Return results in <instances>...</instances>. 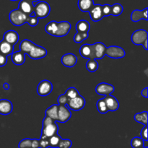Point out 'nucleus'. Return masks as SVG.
Returning a JSON list of instances; mask_svg holds the SVG:
<instances>
[{
  "label": "nucleus",
  "mask_w": 148,
  "mask_h": 148,
  "mask_svg": "<svg viewBox=\"0 0 148 148\" xmlns=\"http://www.w3.org/2000/svg\"><path fill=\"white\" fill-rule=\"evenodd\" d=\"M28 17V15L22 12L18 9L13 10L12 11L10 12V14H9L10 21L11 22L13 25L15 26H21L27 23Z\"/></svg>",
  "instance_id": "f257e3e1"
},
{
  "label": "nucleus",
  "mask_w": 148,
  "mask_h": 148,
  "mask_svg": "<svg viewBox=\"0 0 148 148\" xmlns=\"http://www.w3.org/2000/svg\"><path fill=\"white\" fill-rule=\"evenodd\" d=\"M51 12L50 5L46 1H39L34 5V14L38 19L46 18L49 16Z\"/></svg>",
  "instance_id": "f03ea898"
},
{
  "label": "nucleus",
  "mask_w": 148,
  "mask_h": 148,
  "mask_svg": "<svg viewBox=\"0 0 148 148\" xmlns=\"http://www.w3.org/2000/svg\"><path fill=\"white\" fill-rule=\"evenodd\" d=\"M85 103H86V101H85V98L82 95H79L75 97V98L69 100L66 106L69 109L75 111H78L82 110L85 107Z\"/></svg>",
  "instance_id": "7ed1b4c3"
},
{
  "label": "nucleus",
  "mask_w": 148,
  "mask_h": 148,
  "mask_svg": "<svg viewBox=\"0 0 148 148\" xmlns=\"http://www.w3.org/2000/svg\"><path fill=\"white\" fill-rule=\"evenodd\" d=\"M106 55L111 59H121L125 56L126 52L124 49L119 46H111L106 48Z\"/></svg>",
  "instance_id": "20e7f679"
},
{
  "label": "nucleus",
  "mask_w": 148,
  "mask_h": 148,
  "mask_svg": "<svg viewBox=\"0 0 148 148\" xmlns=\"http://www.w3.org/2000/svg\"><path fill=\"white\" fill-rule=\"evenodd\" d=\"M53 90V85L50 81L43 79L39 82L37 87V93L40 96L44 97L49 95Z\"/></svg>",
  "instance_id": "39448f33"
},
{
  "label": "nucleus",
  "mask_w": 148,
  "mask_h": 148,
  "mask_svg": "<svg viewBox=\"0 0 148 148\" xmlns=\"http://www.w3.org/2000/svg\"><path fill=\"white\" fill-rule=\"evenodd\" d=\"M148 40V33L145 30H135L132 35V42L134 45H143Z\"/></svg>",
  "instance_id": "423d86ee"
},
{
  "label": "nucleus",
  "mask_w": 148,
  "mask_h": 148,
  "mask_svg": "<svg viewBox=\"0 0 148 148\" xmlns=\"http://www.w3.org/2000/svg\"><path fill=\"white\" fill-rule=\"evenodd\" d=\"M72 116L70 109L66 106H59L58 107L57 121L60 123H65L69 121Z\"/></svg>",
  "instance_id": "0eeeda50"
},
{
  "label": "nucleus",
  "mask_w": 148,
  "mask_h": 148,
  "mask_svg": "<svg viewBox=\"0 0 148 148\" xmlns=\"http://www.w3.org/2000/svg\"><path fill=\"white\" fill-rule=\"evenodd\" d=\"M115 88L111 84L106 82H101L99 83L95 88V92L97 94L101 95H109L114 92Z\"/></svg>",
  "instance_id": "6e6552de"
},
{
  "label": "nucleus",
  "mask_w": 148,
  "mask_h": 148,
  "mask_svg": "<svg viewBox=\"0 0 148 148\" xmlns=\"http://www.w3.org/2000/svg\"><path fill=\"white\" fill-rule=\"evenodd\" d=\"M79 53L84 59H95V51L92 44H83L79 49Z\"/></svg>",
  "instance_id": "1a4fd4ad"
},
{
  "label": "nucleus",
  "mask_w": 148,
  "mask_h": 148,
  "mask_svg": "<svg viewBox=\"0 0 148 148\" xmlns=\"http://www.w3.org/2000/svg\"><path fill=\"white\" fill-rule=\"evenodd\" d=\"M27 55L32 59H43L47 55V50L45 48L36 44Z\"/></svg>",
  "instance_id": "9d476101"
},
{
  "label": "nucleus",
  "mask_w": 148,
  "mask_h": 148,
  "mask_svg": "<svg viewBox=\"0 0 148 148\" xmlns=\"http://www.w3.org/2000/svg\"><path fill=\"white\" fill-rule=\"evenodd\" d=\"M71 30V24L68 21H62L57 23V30L55 36L56 37H64L69 33Z\"/></svg>",
  "instance_id": "9b49d317"
},
{
  "label": "nucleus",
  "mask_w": 148,
  "mask_h": 148,
  "mask_svg": "<svg viewBox=\"0 0 148 148\" xmlns=\"http://www.w3.org/2000/svg\"><path fill=\"white\" fill-rule=\"evenodd\" d=\"M58 131H59V127H58L56 122H54L53 124L43 127L41 131V135L43 136V137H47V138H50L52 136L58 134Z\"/></svg>",
  "instance_id": "f8f14e48"
},
{
  "label": "nucleus",
  "mask_w": 148,
  "mask_h": 148,
  "mask_svg": "<svg viewBox=\"0 0 148 148\" xmlns=\"http://www.w3.org/2000/svg\"><path fill=\"white\" fill-rule=\"evenodd\" d=\"M18 10L24 14L30 16L34 12V5L30 0H21L19 3Z\"/></svg>",
  "instance_id": "ddd939ff"
},
{
  "label": "nucleus",
  "mask_w": 148,
  "mask_h": 148,
  "mask_svg": "<svg viewBox=\"0 0 148 148\" xmlns=\"http://www.w3.org/2000/svg\"><path fill=\"white\" fill-rule=\"evenodd\" d=\"M88 12L90 16L91 20L93 22L100 21L104 17L102 12V5L101 4H94L93 7Z\"/></svg>",
  "instance_id": "4468645a"
},
{
  "label": "nucleus",
  "mask_w": 148,
  "mask_h": 148,
  "mask_svg": "<svg viewBox=\"0 0 148 148\" xmlns=\"http://www.w3.org/2000/svg\"><path fill=\"white\" fill-rule=\"evenodd\" d=\"M62 63L66 67H73L77 62V58L73 53H66L62 57Z\"/></svg>",
  "instance_id": "2eb2a0df"
},
{
  "label": "nucleus",
  "mask_w": 148,
  "mask_h": 148,
  "mask_svg": "<svg viewBox=\"0 0 148 148\" xmlns=\"http://www.w3.org/2000/svg\"><path fill=\"white\" fill-rule=\"evenodd\" d=\"M103 99L105 101L108 111H116L119 109V103L118 100L115 97L109 95H106Z\"/></svg>",
  "instance_id": "dca6fc26"
},
{
  "label": "nucleus",
  "mask_w": 148,
  "mask_h": 148,
  "mask_svg": "<svg viewBox=\"0 0 148 148\" xmlns=\"http://www.w3.org/2000/svg\"><path fill=\"white\" fill-rule=\"evenodd\" d=\"M13 110L12 103L7 99L0 100V114L7 116L11 114Z\"/></svg>",
  "instance_id": "f3484780"
},
{
  "label": "nucleus",
  "mask_w": 148,
  "mask_h": 148,
  "mask_svg": "<svg viewBox=\"0 0 148 148\" xmlns=\"http://www.w3.org/2000/svg\"><path fill=\"white\" fill-rule=\"evenodd\" d=\"M3 40L10 43L12 46H14L19 40L18 33L14 30H8L4 33V36H3Z\"/></svg>",
  "instance_id": "a211bd4d"
},
{
  "label": "nucleus",
  "mask_w": 148,
  "mask_h": 148,
  "mask_svg": "<svg viewBox=\"0 0 148 148\" xmlns=\"http://www.w3.org/2000/svg\"><path fill=\"white\" fill-rule=\"evenodd\" d=\"M147 7L144 9L143 10H135L132 12L131 14V20L133 22H139L141 20H147Z\"/></svg>",
  "instance_id": "6ab92c4d"
},
{
  "label": "nucleus",
  "mask_w": 148,
  "mask_h": 148,
  "mask_svg": "<svg viewBox=\"0 0 148 148\" xmlns=\"http://www.w3.org/2000/svg\"><path fill=\"white\" fill-rule=\"evenodd\" d=\"M92 45L95 51V59H103L106 55V50L107 48L105 44L101 42H97Z\"/></svg>",
  "instance_id": "aec40b11"
},
{
  "label": "nucleus",
  "mask_w": 148,
  "mask_h": 148,
  "mask_svg": "<svg viewBox=\"0 0 148 148\" xmlns=\"http://www.w3.org/2000/svg\"><path fill=\"white\" fill-rule=\"evenodd\" d=\"M35 45H36V43H34L31 40H28V39L23 40L20 44V51L24 53V54H28L29 52L33 49Z\"/></svg>",
  "instance_id": "412c9836"
},
{
  "label": "nucleus",
  "mask_w": 148,
  "mask_h": 148,
  "mask_svg": "<svg viewBox=\"0 0 148 148\" xmlns=\"http://www.w3.org/2000/svg\"><path fill=\"white\" fill-rule=\"evenodd\" d=\"M13 52H14V46L3 40L0 41V53L1 54L7 56L9 55H12Z\"/></svg>",
  "instance_id": "4be33fe9"
},
{
  "label": "nucleus",
  "mask_w": 148,
  "mask_h": 148,
  "mask_svg": "<svg viewBox=\"0 0 148 148\" xmlns=\"http://www.w3.org/2000/svg\"><path fill=\"white\" fill-rule=\"evenodd\" d=\"M12 61L13 64L17 66L20 65H23L25 62V54L22 53L21 51H16L13 52L12 53Z\"/></svg>",
  "instance_id": "5701e85b"
},
{
  "label": "nucleus",
  "mask_w": 148,
  "mask_h": 148,
  "mask_svg": "<svg viewBox=\"0 0 148 148\" xmlns=\"http://www.w3.org/2000/svg\"><path fill=\"white\" fill-rule=\"evenodd\" d=\"M77 6L83 12H89L94 6L93 0H78Z\"/></svg>",
  "instance_id": "b1692460"
},
{
  "label": "nucleus",
  "mask_w": 148,
  "mask_h": 148,
  "mask_svg": "<svg viewBox=\"0 0 148 148\" xmlns=\"http://www.w3.org/2000/svg\"><path fill=\"white\" fill-rule=\"evenodd\" d=\"M90 25L87 20H81L76 24V30L77 33H88Z\"/></svg>",
  "instance_id": "393cba45"
},
{
  "label": "nucleus",
  "mask_w": 148,
  "mask_h": 148,
  "mask_svg": "<svg viewBox=\"0 0 148 148\" xmlns=\"http://www.w3.org/2000/svg\"><path fill=\"white\" fill-rule=\"evenodd\" d=\"M58 107L59 105H52L51 106L49 107L46 110V116L50 117L55 121H57V116H58Z\"/></svg>",
  "instance_id": "a878e982"
},
{
  "label": "nucleus",
  "mask_w": 148,
  "mask_h": 148,
  "mask_svg": "<svg viewBox=\"0 0 148 148\" xmlns=\"http://www.w3.org/2000/svg\"><path fill=\"white\" fill-rule=\"evenodd\" d=\"M147 111H143L141 113H137L134 115V120L137 122L140 123L142 124H144L145 126H147Z\"/></svg>",
  "instance_id": "bb28decb"
},
{
  "label": "nucleus",
  "mask_w": 148,
  "mask_h": 148,
  "mask_svg": "<svg viewBox=\"0 0 148 148\" xmlns=\"http://www.w3.org/2000/svg\"><path fill=\"white\" fill-rule=\"evenodd\" d=\"M57 23L58 22L56 21H51L50 23H48L45 27V30L48 34L51 36H55L56 30H57Z\"/></svg>",
  "instance_id": "cd10ccee"
},
{
  "label": "nucleus",
  "mask_w": 148,
  "mask_h": 148,
  "mask_svg": "<svg viewBox=\"0 0 148 148\" xmlns=\"http://www.w3.org/2000/svg\"><path fill=\"white\" fill-rule=\"evenodd\" d=\"M98 63L95 59H89L86 64V68L89 72H94L98 70Z\"/></svg>",
  "instance_id": "c85d7f7f"
},
{
  "label": "nucleus",
  "mask_w": 148,
  "mask_h": 148,
  "mask_svg": "<svg viewBox=\"0 0 148 148\" xmlns=\"http://www.w3.org/2000/svg\"><path fill=\"white\" fill-rule=\"evenodd\" d=\"M61 140H62V137H61L58 134L51 137L49 139V147L51 148H57Z\"/></svg>",
  "instance_id": "c756f323"
},
{
  "label": "nucleus",
  "mask_w": 148,
  "mask_h": 148,
  "mask_svg": "<svg viewBox=\"0 0 148 148\" xmlns=\"http://www.w3.org/2000/svg\"><path fill=\"white\" fill-rule=\"evenodd\" d=\"M123 8L122 5L120 4H114V5L111 6V15L114 16H119L120 14H121V13L123 12Z\"/></svg>",
  "instance_id": "7c9ffc66"
},
{
  "label": "nucleus",
  "mask_w": 148,
  "mask_h": 148,
  "mask_svg": "<svg viewBox=\"0 0 148 148\" xmlns=\"http://www.w3.org/2000/svg\"><path fill=\"white\" fill-rule=\"evenodd\" d=\"M131 146L132 148H143L144 147V140L140 137H134L131 141Z\"/></svg>",
  "instance_id": "2f4dec72"
},
{
  "label": "nucleus",
  "mask_w": 148,
  "mask_h": 148,
  "mask_svg": "<svg viewBox=\"0 0 148 148\" xmlns=\"http://www.w3.org/2000/svg\"><path fill=\"white\" fill-rule=\"evenodd\" d=\"M97 108H98V111L101 114H106L108 111V108H107L106 104V102L103 98L98 101V102H97Z\"/></svg>",
  "instance_id": "473e14b6"
},
{
  "label": "nucleus",
  "mask_w": 148,
  "mask_h": 148,
  "mask_svg": "<svg viewBox=\"0 0 148 148\" xmlns=\"http://www.w3.org/2000/svg\"><path fill=\"white\" fill-rule=\"evenodd\" d=\"M88 38V33H77L74 36V41L77 43H82Z\"/></svg>",
  "instance_id": "72a5a7b5"
},
{
  "label": "nucleus",
  "mask_w": 148,
  "mask_h": 148,
  "mask_svg": "<svg viewBox=\"0 0 148 148\" xmlns=\"http://www.w3.org/2000/svg\"><path fill=\"white\" fill-rule=\"evenodd\" d=\"M65 95H66V97L68 98V99L70 100L72 98H75V97H77V95H79V92H78L77 90L75 88H69L65 92Z\"/></svg>",
  "instance_id": "f704fd0d"
},
{
  "label": "nucleus",
  "mask_w": 148,
  "mask_h": 148,
  "mask_svg": "<svg viewBox=\"0 0 148 148\" xmlns=\"http://www.w3.org/2000/svg\"><path fill=\"white\" fill-rule=\"evenodd\" d=\"M72 145V142L69 139H62L60 140L57 148H70Z\"/></svg>",
  "instance_id": "c9c22d12"
},
{
  "label": "nucleus",
  "mask_w": 148,
  "mask_h": 148,
  "mask_svg": "<svg viewBox=\"0 0 148 148\" xmlns=\"http://www.w3.org/2000/svg\"><path fill=\"white\" fill-rule=\"evenodd\" d=\"M32 139L26 138L21 140L18 145L19 148H31Z\"/></svg>",
  "instance_id": "e433bc0d"
},
{
  "label": "nucleus",
  "mask_w": 148,
  "mask_h": 148,
  "mask_svg": "<svg viewBox=\"0 0 148 148\" xmlns=\"http://www.w3.org/2000/svg\"><path fill=\"white\" fill-rule=\"evenodd\" d=\"M49 139L43 136H40V138L39 140V148H48L49 147Z\"/></svg>",
  "instance_id": "4c0bfd02"
},
{
  "label": "nucleus",
  "mask_w": 148,
  "mask_h": 148,
  "mask_svg": "<svg viewBox=\"0 0 148 148\" xmlns=\"http://www.w3.org/2000/svg\"><path fill=\"white\" fill-rule=\"evenodd\" d=\"M39 23V19L36 17L35 15H30L27 18V23L31 27H35Z\"/></svg>",
  "instance_id": "58836bf2"
},
{
  "label": "nucleus",
  "mask_w": 148,
  "mask_h": 148,
  "mask_svg": "<svg viewBox=\"0 0 148 148\" xmlns=\"http://www.w3.org/2000/svg\"><path fill=\"white\" fill-rule=\"evenodd\" d=\"M57 101L59 106H66L68 101H69V99H68V98L65 94H63V95H59Z\"/></svg>",
  "instance_id": "ea45409f"
},
{
  "label": "nucleus",
  "mask_w": 148,
  "mask_h": 148,
  "mask_svg": "<svg viewBox=\"0 0 148 148\" xmlns=\"http://www.w3.org/2000/svg\"><path fill=\"white\" fill-rule=\"evenodd\" d=\"M111 5H109V4H104V5H102V12L104 17L111 15Z\"/></svg>",
  "instance_id": "a19ab883"
},
{
  "label": "nucleus",
  "mask_w": 148,
  "mask_h": 148,
  "mask_svg": "<svg viewBox=\"0 0 148 148\" xmlns=\"http://www.w3.org/2000/svg\"><path fill=\"white\" fill-rule=\"evenodd\" d=\"M140 135H141V138L143 139L144 141H147V126H145V127H143V130H141Z\"/></svg>",
  "instance_id": "79ce46f5"
},
{
  "label": "nucleus",
  "mask_w": 148,
  "mask_h": 148,
  "mask_svg": "<svg viewBox=\"0 0 148 148\" xmlns=\"http://www.w3.org/2000/svg\"><path fill=\"white\" fill-rule=\"evenodd\" d=\"M54 122H56L54 120H53L52 119H51L50 117L46 116L43 120V127H44V126H46V125H49V124H53V123Z\"/></svg>",
  "instance_id": "37998d69"
},
{
  "label": "nucleus",
  "mask_w": 148,
  "mask_h": 148,
  "mask_svg": "<svg viewBox=\"0 0 148 148\" xmlns=\"http://www.w3.org/2000/svg\"><path fill=\"white\" fill-rule=\"evenodd\" d=\"M7 62V57L0 53V66H5Z\"/></svg>",
  "instance_id": "c03bdc74"
},
{
  "label": "nucleus",
  "mask_w": 148,
  "mask_h": 148,
  "mask_svg": "<svg viewBox=\"0 0 148 148\" xmlns=\"http://www.w3.org/2000/svg\"><path fill=\"white\" fill-rule=\"evenodd\" d=\"M31 148H39V140L37 139H33L31 143Z\"/></svg>",
  "instance_id": "a18cd8bd"
},
{
  "label": "nucleus",
  "mask_w": 148,
  "mask_h": 148,
  "mask_svg": "<svg viewBox=\"0 0 148 148\" xmlns=\"http://www.w3.org/2000/svg\"><path fill=\"white\" fill-rule=\"evenodd\" d=\"M141 95H143L144 98H147V97H148V88H145V89H143V90H142Z\"/></svg>",
  "instance_id": "49530a36"
},
{
  "label": "nucleus",
  "mask_w": 148,
  "mask_h": 148,
  "mask_svg": "<svg viewBox=\"0 0 148 148\" xmlns=\"http://www.w3.org/2000/svg\"><path fill=\"white\" fill-rule=\"evenodd\" d=\"M3 88L5 90H9L10 89V85L7 82H5V83L3 84Z\"/></svg>",
  "instance_id": "de8ad7c7"
},
{
  "label": "nucleus",
  "mask_w": 148,
  "mask_h": 148,
  "mask_svg": "<svg viewBox=\"0 0 148 148\" xmlns=\"http://www.w3.org/2000/svg\"><path fill=\"white\" fill-rule=\"evenodd\" d=\"M30 1H32V2H35V1H40V0H30Z\"/></svg>",
  "instance_id": "09e8293b"
},
{
  "label": "nucleus",
  "mask_w": 148,
  "mask_h": 148,
  "mask_svg": "<svg viewBox=\"0 0 148 148\" xmlns=\"http://www.w3.org/2000/svg\"><path fill=\"white\" fill-rule=\"evenodd\" d=\"M11 1H17V0H11Z\"/></svg>",
  "instance_id": "8fccbe9b"
},
{
  "label": "nucleus",
  "mask_w": 148,
  "mask_h": 148,
  "mask_svg": "<svg viewBox=\"0 0 148 148\" xmlns=\"http://www.w3.org/2000/svg\"><path fill=\"white\" fill-rule=\"evenodd\" d=\"M143 148H147V147H143Z\"/></svg>",
  "instance_id": "3c124183"
}]
</instances>
